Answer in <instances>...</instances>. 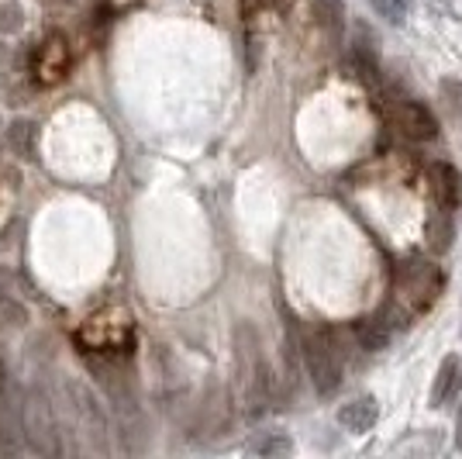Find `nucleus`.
Segmentation results:
<instances>
[{
  "label": "nucleus",
  "instance_id": "nucleus-16",
  "mask_svg": "<svg viewBox=\"0 0 462 459\" xmlns=\"http://www.w3.org/2000/svg\"><path fill=\"white\" fill-rule=\"evenodd\" d=\"M442 94L448 97V104H456V111L462 115V83H452V80H445Z\"/></svg>",
  "mask_w": 462,
  "mask_h": 459
},
{
  "label": "nucleus",
  "instance_id": "nucleus-7",
  "mask_svg": "<svg viewBox=\"0 0 462 459\" xmlns=\"http://www.w3.org/2000/svg\"><path fill=\"white\" fill-rule=\"evenodd\" d=\"M39 142H42L39 121H32V117L11 121V128H7V145H11L14 155H21V159H39Z\"/></svg>",
  "mask_w": 462,
  "mask_h": 459
},
{
  "label": "nucleus",
  "instance_id": "nucleus-18",
  "mask_svg": "<svg viewBox=\"0 0 462 459\" xmlns=\"http://www.w3.org/2000/svg\"><path fill=\"white\" fill-rule=\"evenodd\" d=\"M456 442H459V449H462V407H459V425H456Z\"/></svg>",
  "mask_w": 462,
  "mask_h": 459
},
{
  "label": "nucleus",
  "instance_id": "nucleus-10",
  "mask_svg": "<svg viewBox=\"0 0 462 459\" xmlns=\"http://www.w3.org/2000/svg\"><path fill=\"white\" fill-rule=\"evenodd\" d=\"M431 180H435V201L442 204V208H452L456 201H459V173L452 170L448 163H435L431 166Z\"/></svg>",
  "mask_w": 462,
  "mask_h": 459
},
{
  "label": "nucleus",
  "instance_id": "nucleus-3",
  "mask_svg": "<svg viewBox=\"0 0 462 459\" xmlns=\"http://www.w3.org/2000/svg\"><path fill=\"white\" fill-rule=\"evenodd\" d=\"M238 339H242V349H238V363H242V377H245V404L249 411H263L266 404V390H270V377H266V363H263V352H259V342L249 328H238Z\"/></svg>",
  "mask_w": 462,
  "mask_h": 459
},
{
  "label": "nucleus",
  "instance_id": "nucleus-17",
  "mask_svg": "<svg viewBox=\"0 0 462 459\" xmlns=\"http://www.w3.org/2000/svg\"><path fill=\"white\" fill-rule=\"evenodd\" d=\"M7 56H11V52H7V45H0V70L7 66Z\"/></svg>",
  "mask_w": 462,
  "mask_h": 459
},
{
  "label": "nucleus",
  "instance_id": "nucleus-13",
  "mask_svg": "<svg viewBox=\"0 0 462 459\" xmlns=\"http://www.w3.org/2000/svg\"><path fill=\"white\" fill-rule=\"evenodd\" d=\"M249 453H255V456H290L293 453V439L283 436V432H266L255 442H249Z\"/></svg>",
  "mask_w": 462,
  "mask_h": 459
},
{
  "label": "nucleus",
  "instance_id": "nucleus-9",
  "mask_svg": "<svg viewBox=\"0 0 462 459\" xmlns=\"http://www.w3.org/2000/svg\"><path fill=\"white\" fill-rule=\"evenodd\" d=\"M424 235H428V249L435 252V256H442V252L452 249V239H456V229H452V214L448 208H439L428 214V221H424Z\"/></svg>",
  "mask_w": 462,
  "mask_h": 459
},
{
  "label": "nucleus",
  "instance_id": "nucleus-4",
  "mask_svg": "<svg viewBox=\"0 0 462 459\" xmlns=\"http://www.w3.org/2000/svg\"><path fill=\"white\" fill-rule=\"evenodd\" d=\"M308 373H310L314 390H318L321 398H331V394L342 387V366L335 360V349L328 345L325 335H318V339L308 342Z\"/></svg>",
  "mask_w": 462,
  "mask_h": 459
},
{
  "label": "nucleus",
  "instance_id": "nucleus-6",
  "mask_svg": "<svg viewBox=\"0 0 462 459\" xmlns=\"http://www.w3.org/2000/svg\"><path fill=\"white\" fill-rule=\"evenodd\" d=\"M462 394V360L459 356H445L439 373H435V387H431V407L442 411Z\"/></svg>",
  "mask_w": 462,
  "mask_h": 459
},
{
  "label": "nucleus",
  "instance_id": "nucleus-11",
  "mask_svg": "<svg viewBox=\"0 0 462 459\" xmlns=\"http://www.w3.org/2000/svg\"><path fill=\"white\" fill-rule=\"evenodd\" d=\"M359 342H363V349H369V352L386 349V342H390V322H386V314H376V318L359 322Z\"/></svg>",
  "mask_w": 462,
  "mask_h": 459
},
{
  "label": "nucleus",
  "instance_id": "nucleus-12",
  "mask_svg": "<svg viewBox=\"0 0 462 459\" xmlns=\"http://www.w3.org/2000/svg\"><path fill=\"white\" fill-rule=\"evenodd\" d=\"M310 4V14L314 21L328 28V32H338L342 28V21H346V7H342V0H308Z\"/></svg>",
  "mask_w": 462,
  "mask_h": 459
},
{
  "label": "nucleus",
  "instance_id": "nucleus-14",
  "mask_svg": "<svg viewBox=\"0 0 462 459\" xmlns=\"http://www.w3.org/2000/svg\"><path fill=\"white\" fill-rule=\"evenodd\" d=\"M21 28H24V11H21V4H14V0L0 4V35H18Z\"/></svg>",
  "mask_w": 462,
  "mask_h": 459
},
{
  "label": "nucleus",
  "instance_id": "nucleus-1",
  "mask_svg": "<svg viewBox=\"0 0 462 459\" xmlns=\"http://www.w3.org/2000/svg\"><path fill=\"white\" fill-rule=\"evenodd\" d=\"M442 290V273L431 267V263H421V259H411L397 284H393V301H390V325H411L421 311L431 307V301L439 297Z\"/></svg>",
  "mask_w": 462,
  "mask_h": 459
},
{
  "label": "nucleus",
  "instance_id": "nucleus-2",
  "mask_svg": "<svg viewBox=\"0 0 462 459\" xmlns=\"http://www.w3.org/2000/svg\"><path fill=\"white\" fill-rule=\"evenodd\" d=\"M73 70V49L66 35H45V39L35 45L32 52V77L39 80L42 87H52V83H62Z\"/></svg>",
  "mask_w": 462,
  "mask_h": 459
},
{
  "label": "nucleus",
  "instance_id": "nucleus-15",
  "mask_svg": "<svg viewBox=\"0 0 462 459\" xmlns=\"http://www.w3.org/2000/svg\"><path fill=\"white\" fill-rule=\"evenodd\" d=\"M369 4H373V11H376L383 21H390V24H404V18H407L404 0H369Z\"/></svg>",
  "mask_w": 462,
  "mask_h": 459
},
{
  "label": "nucleus",
  "instance_id": "nucleus-19",
  "mask_svg": "<svg viewBox=\"0 0 462 459\" xmlns=\"http://www.w3.org/2000/svg\"><path fill=\"white\" fill-rule=\"evenodd\" d=\"M0 387H4V366H0Z\"/></svg>",
  "mask_w": 462,
  "mask_h": 459
},
{
  "label": "nucleus",
  "instance_id": "nucleus-8",
  "mask_svg": "<svg viewBox=\"0 0 462 459\" xmlns=\"http://www.w3.org/2000/svg\"><path fill=\"white\" fill-rule=\"evenodd\" d=\"M376 418H380V407H376L373 398H356V401H348L346 407L338 411V425L348 428V432H356V436L369 432V428L376 425Z\"/></svg>",
  "mask_w": 462,
  "mask_h": 459
},
{
  "label": "nucleus",
  "instance_id": "nucleus-5",
  "mask_svg": "<svg viewBox=\"0 0 462 459\" xmlns=\"http://www.w3.org/2000/svg\"><path fill=\"white\" fill-rule=\"evenodd\" d=\"M393 121H397V128H401L407 138H414V142H431V138L439 135L435 115H431L424 104H414V100H401V104L393 108Z\"/></svg>",
  "mask_w": 462,
  "mask_h": 459
}]
</instances>
